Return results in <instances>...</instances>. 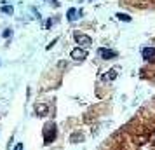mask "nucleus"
<instances>
[{
  "label": "nucleus",
  "mask_w": 155,
  "mask_h": 150,
  "mask_svg": "<svg viewBox=\"0 0 155 150\" xmlns=\"http://www.w3.org/2000/svg\"><path fill=\"white\" fill-rule=\"evenodd\" d=\"M75 42L79 44V45H84V47H91V44H92V39H91L89 35L85 33H75Z\"/></svg>",
  "instance_id": "f257e3e1"
},
{
  "label": "nucleus",
  "mask_w": 155,
  "mask_h": 150,
  "mask_svg": "<svg viewBox=\"0 0 155 150\" xmlns=\"http://www.w3.org/2000/svg\"><path fill=\"white\" fill-rule=\"evenodd\" d=\"M44 138H45V143H51L54 138H56V129L52 124H47L45 129H44Z\"/></svg>",
  "instance_id": "f03ea898"
},
{
  "label": "nucleus",
  "mask_w": 155,
  "mask_h": 150,
  "mask_svg": "<svg viewBox=\"0 0 155 150\" xmlns=\"http://www.w3.org/2000/svg\"><path fill=\"white\" fill-rule=\"evenodd\" d=\"M70 56L73 59H77V61H80V59H85L87 58V51L82 49V47H75L72 52H70Z\"/></svg>",
  "instance_id": "7ed1b4c3"
},
{
  "label": "nucleus",
  "mask_w": 155,
  "mask_h": 150,
  "mask_svg": "<svg viewBox=\"0 0 155 150\" xmlns=\"http://www.w3.org/2000/svg\"><path fill=\"white\" fill-rule=\"evenodd\" d=\"M98 54H99L103 59H112V58H115V56H117V52H115V51L106 49V47H99V49H98Z\"/></svg>",
  "instance_id": "20e7f679"
},
{
  "label": "nucleus",
  "mask_w": 155,
  "mask_h": 150,
  "mask_svg": "<svg viewBox=\"0 0 155 150\" xmlns=\"http://www.w3.org/2000/svg\"><path fill=\"white\" fill-rule=\"evenodd\" d=\"M141 56L147 59V61H150V59L155 58V49L153 47H145V49L141 51Z\"/></svg>",
  "instance_id": "39448f33"
},
{
  "label": "nucleus",
  "mask_w": 155,
  "mask_h": 150,
  "mask_svg": "<svg viewBox=\"0 0 155 150\" xmlns=\"http://www.w3.org/2000/svg\"><path fill=\"white\" fill-rule=\"evenodd\" d=\"M77 14H79V11L77 9H68V12H66V17H68V21H75L77 19Z\"/></svg>",
  "instance_id": "423d86ee"
},
{
  "label": "nucleus",
  "mask_w": 155,
  "mask_h": 150,
  "mask_svg": "<svg viewBox=\"0 0 155 150\" xmlns=\"http://www.w3.org/2000/svg\"><path fill=\"white\" fill-rule=\"evenodd\" d=\"M115 16L119 17L120 21H127V23H129V21H131V16H129V14H126V12H117Z\"/></svg>",
  "instance_id": "0eeeda50"
},
{
  "label": "nucleus",
  "mask_w": 155,
  "mask_h": 150,
  "mask_svg": "<svg viewBox=\"0 0 155 150\" xmlns=\"http://www.w3.org/2000/svg\"><path fill=\"white\" fill-rule=\"evenodd\" d=\"M37 112H39V115H45V112H47V107L45 105H37Z\"/></svg>",
  "instance_id": "6e6552de"
},
{
  "label": "nucleus",
  "mask_w": 155,
  "mask_h": 150,
  "mask_svg": "<svg viewBox=\"0 0 155 150\" xmlns=\"http://www.w3.org/2000/svg\"><path fill=\"white\" fill-rule=\"evenodd\" d=\"M115 77H117V70H110V73L105 75V80H113Z\"/></svg>",
  "instance_id": "1a4fd4ad"
},
{
  "label": "nucleus",
  "mask_w": 155,
  "mask_h": 150,
  "mask_svg": "<svg viewBox=\"0 0 155 150\" xmlns=\"http://www.w3.org/2000/svg\"><path fill=\"white\" fill-rule=\"evenodd\" d=\"M2 12H5V14H12V12H14V9L11 7V5H2Z\"/></svg>",
  "instance_id": "9d476101"
},
{
  "label": "nucleus",
  "mask_w": 155,
  "mask_h": 150,
  "mask_svg": "<svg viewBox=\"0 0 155 150\" xmlns=\"http://www.w3.org/2000/svg\"><path fill=\"white\" fill-rule=\"evenodd\" d=\"M2 35H4L5 39H7V37H11V30H9V28H7V30H4V33H2Z\"/></svg>",
  "instance_id": "9b49d317"
},
{
  "label": "nucleus",
  "mask_w": 155,
  "mask_h": 150,
  "mask_svg": "<svg viewBox=\"0 0 155 150\" xmlns=\"http://www.w3.org/2000/svg\"><path fill=\"white\" fill-rule=\"evenodd\" d=\"M14 150H23V143H17V145H16V148H14Z\"/></svg>",
  "instance_id": "f8f14e48"
}]
</instances>
